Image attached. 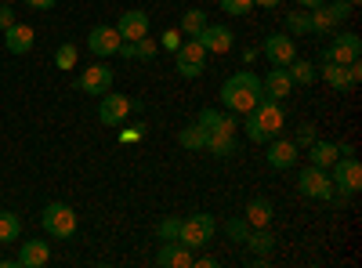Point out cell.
Instances as JSON below:
<instances>
[{
  "instance_id": "obj_20",
  "label": "cell",
  "mask_w": 362,
  "mask_h": 268,
  "mask_svg": "<svg viewBox=\"0 0 362 268\" xmlns=\"http://www.w3.org/2000/svg\"><path fill=\"white\" fill-rule=\"evenodd\" d=\"M116 33L124 40H141L148 37V11H124L116 22Z\"/></svg>"
},
{
  "instance_id": "obj_32",
  "label": "cell",
  "mask_w": 362,
  "mask_h": 268,
  "mask_svg": "<svg viewBox=\"0 0 362 268\" xmlns=\"http://www.w3.org/2000/svg\"><path fill=\"white\" fill-rule=\"evenodd\" d=\"M322 8H326L329 18H334V25H341L355 15V4H348V0H334V4H322Z\"/></svg>"
},
{
  "instance_id": "obj_40",
  "label": "cell",
  "mask_w": 362,
  "mask_h": 268,
  "mask_svg": "<svg viewBox=\"0 0 362 268\" xmlns=\"http://www.w3.org/2000/svg\"><path fill=\"white\" fill-rule=\"evenodd\" d=\"M145 138V127L138 124V127H127L124 134H119V141H124V145H131V141H141Z\"/></svg>"
},
{
  "instance_id": "obj_46",
  "label": "cell",
  "mask_w": 362,
  "mask_h": 268,
  "mask_svg": "<svg viewBox=\"0 0 362 268\" xmlns=\"http://www.w3.org/2000/svg\"><path fill=\"white\" fill-rule=\"evenodd\" d=\"M348 4H358V0H348Z\"/></svg>"
},
{
  "instance_id": "obj_45",
  "label": "cell",
  "mask_w": 362,
  "mask_h": 268,
  "mask_svg": "<svg viewBox=\"0 0 362 268\" xmlns=\"http://www.w3.org/2000/svg\"><path fill=\"white\" fill-rule=\"evenodd\" d=\"M4 4H15V0H4Z\"/></svg>"
},
{
  "instance_id": "obj_13",
  "label": "cell",
  "mask_w": 362,
  "mask_h": 268,
  "mask_svg": "<svg viewBox=\"0 0 362 268\" xmlns=\"http://www.w3.org/2000/svg\"><path fill=\"white\" fill-rule=\"evenodd\" d=\"M119 44H124V37L116 33V25H95L87 33V51L98 58H112L119 51Z\"/></svg>"
},
{
  "instance_id": "obj_10",
  "label": "cell",
  "mask_w": 362,
  "mask_h": 268,
  "mask_svg": "<svg viewBox=\"0 0 362 268\" xmlns=\"http://www.w3.org/2000/svg\"><path fill=\"white\" fill-rule=\"evenodd\" d=\"M76 87H80L83 95H95V98H102L105 91H112V69H109L105 62H95V66H87V69L80 73Z\"/></svg>"
},
{
  "instance_id": "obj_43",
  "label": "cell",
  "mask_w": 362,
  "mask_h": 268,
  "mask_svg": "<svg viewBox=\"0 0 362 268\" xmlns=\"http://www.w3.org/2000/svg\"><path fill=\"white\" fill-rule=\"evenodd\" d=\"M254 4H257V8H268V11H272V8H279L283 0H254Z\"/></svg>"
},
{
  "instance_id": "obj_3",
  "label": "cell",
  "mask_w": 362,
  "mask_h": 268,
  "mask_svg": "<svg viewBox=\"0 0 362 268\" xmlns=\"http://www.w3.org/2000/svg\"><path fill=\"white\" fill-rule=\"evenodd\" d=\"M329 170H334V174H329V182H334V199L337 203H344L348 196H355L362 189V163L355 156H337Z\"/></svg>"
},
{
  "instance_id": "obj_41",
  "label": "cell",
  "mask_w": 362,
  "mask_h": 268,
  "mask_svg": "<svg viewBox=\"0 0 362 268\" xmlns=\"http://www.w3.org/2000/svg\"><path fill=\"white\" fill-rule=\"evenodd\" d=\"M15 22V11H11V4H4V0H0V29H8Z\"/></svg>"
},
{
  "instance_id": "obj_11",
  "label": "cell",
  "mask_w": 362,
  "mask_h": 268,
  "mask_svg": "<svg viewBox=\"0 0 362 268\" xmlns=\"http://www.w3.org/2000/svg\"><path fill=\"white\" fill-rule=\"evenodd\" d=\"M264 58H268V62L272 66H290L293 62V58H297V40L290 37V33H272V37H264Z\"/></svg>"
},
{
  "instance_id": "obj_26",
  "label": "cell",
  "mask_w": 362,
  "mask_h": 268,
  "mask_svg": "<svg viewBox=\"0 0 362 268\" xmlns=\"http://www.w3.org/2000/svg\"><path fill=\"white\" fill-rule=\"evenodd\" d=\"M308 33H319V37H334V33H337L334 18L326 15V8H322V4L308 11Z\"/></svg>"
},
{
  "instance_id": "obj_31",
  "label": "cell",
  "mask_w": 362,
  "mask_h": 268,
  "mask_svg": "<svg viewBox=\"0 0 362 268\" xmlns=\"http://www.w3.org/2000/svg\"><path fill=\"white\" fill-rule=\"evenodd\" d=\"M76 62H80L76 44H62V47L54 51V66H58V69H76Z\"/></svg>"
},
{
  "instance_id": "obj_17",
  "label": "cell",
  "mask_w": 362,
  "mask_h": 268,
  "mask_svg": "<svg viewBox=\"0 0 362 268\" xmlns=\"http://www.w3.org/2000/svg\"><path fill=\"white\" fill-rule=\"evenodd\" d=\"M261 91L268 95V98H276V102H283L290 91H293V80H290V73L283 69V66H272L264 76H261Z\"/></svg>"
},
{
  "instance_id": "obj_35",
  "label": "cell",
  "mask_w": 362,
  "mask_h": 268,
  "mask_svg": "<svg viewBox=\"0 0 362 268\" xmlns=\"http://www.w3.org/2000/svg\"><path fill=\"white\" fill-rule=\"evenodd\" d=\"M225 232L232 235L235 243H247V235H250V225H247V218H232V221L225 225Z\"/></svg>"
},
{
  "instance_id": "obj_27",
  "label": "cell",
  "mask_w": 362,
  "mask_h": 268,
  "mask_svg": "<svg viewBox=\"0 0 362 268\" xmlns=\"http://www.w3.org/2000/svg\"><path fill=\"white\" fill-rule=\"evenodd\" d=\"M247 247H250L254 254L268 257L272 250H276V235H272L268 228H250V235H247Z\"/></svg>"
},
{
  "instance_id": "obj_23",
  "label": "cell",
  "mask_w": 362,
  "mask_h": 268,
  "mask_svg": "<svg viewBox=\"0 0 362 268\" xmlns=\"http://www.w3.org/2000/svg\"><path fill=\"white\" fill-rule=\"evenodd\" d=\"M196 124L210 134V131H235V120L232 116H225V112H218V109H203L199 116H196Z\"/></svg>"
},
{
  "instance_id": "obj_6",
  "label": "cell",
  "mask_w": 362,
  "mask_h": 268,
  "mask_svg": "<svg viewBox=\"0 0 362 268\" xmlns=\"http://www.w3.org/2000/svg\"><path fill=\"white\" fill-rule=\"evenodd\" d=\"M40 221H44V228L54 235V240H73L76 235V214H73L69 203H47Z\"/></svg>"
},
{
  "instance_id": "obj_8",
  "label": "cell",
  "mask_w": 362,
  "mask_h": 268,
  "mask_svg": "<svg viewBox=\"0 0 362 268\" xmlns=\"http://www.w3.org/2000/svg\"><path fill=\"white\" fill-rule=\"evenodd\" d=\"M358 58H362L358 33H334V44L322 51V62H337V66H351Z\"/></svg>"
},
{
  "instance_id": "obj_15",
  "label": "cell",
  "mask_w": 362,
  "mask_h": 268,
  "mask_svg": "<svg viewBox=\"0 0 362 268\" xmlns=\"http://www.w3.org/2000/svg\"><path fill=\"white\" fill-rule=\"evenodd\" d=\"M268 145V167L272 170H290V167H297V145L290 141V138H272V141H264Z\"/></svg>"
},
{
  "instance_id": "obj_19",
  "label": "cell",
  "mask_w": 362,
  "mask_h": 268,
  "mask_svg": "<svg viewBox=\"0 0 362 268\" xmlns=\"http://www.w3.org/2000/svg\"><path fill=\"white\" fill-rule=\"evenodd\" d=\"M192 250L185 247V243H177V240H167L163 247H160V254H156V264L160 268H192Z\"/></svg>"
},
{
  "instance_id": "obj_14",
  "label": "cell",
  "mask_w": 362,
  "mask_h": 268,
  "mask_svg": "<svg viewBox=\"0 0 362 268\" xmlns=\"http://www.w3.org/2000/svg\"><path fill=\"white\" fill-rule=\"evenodd\" d=\"M192 40H199L206 54H225V51L232 47L235 33H232L228 25H210V22H206V25L199 29V37H192Z\"/></svg>"
},
{
  "instance_id": "obj_36",
  "label": "cell",
  "mask_w": 362,
  "mask_h": 268,
  "mask_svg": "<svg viewBox=\"0 0 362 268\" xmlns=\"http://www.w3.org/2000/svg\"><path fill=\"white\" fill-rule=\"evenodd\" d=\"M177 232H181V218H163L160 221V228H156V235L167 243V240H177Z\"/></svg>"
},
{
  "instance_id": "obj_22",
  "label": "cell",
  "mask_w": 362,
  "mask_h": 268,
  "mask_svg": "<svg viewBox=\"0 0 362 268\" xmlns=\"http://www.w3.org/2000/svg\"><path fill=\"white\" fill-rule=\"evenodd\" d=\"M247 225L250 228H268L272 225V218H276V211H272V199H264V196H254L250 203H247Z\"/></svg>"
},
{
  "instance_id": "obj_4",
  "label": "cell",
  "mask_w": 362,
  "mask_h": 268,
  "mask_svg": "<svg viewBox=\"0 0 362 268\" xmlns=\"http://www.w3.org/2000/svg\"><path fill=\"white\" fill-rule=\"evenodd\" d=\"M214 232H218V221H214V214H192V218H185L181 221V232H177V243H185L189 250H199V247H206L210 240H214Z\"/></svg>"
},
{
  "instance_id": "obj_29",
  "label": "cell",
  "mask_w": 362,
  "mask_h": 268,
  "mask_svg": "<svg viewBox=\"0 0 362 268\" xmlns=\"http://www.w3.org/2000/svg\"><path fill=\"white\" fill-rule=\"evenodd\" d=\"M22 235V221L11 211H0V243H15Z\"/></svg>"
},
{
  "instance_id": "obj_24",
  "label": "cell",
  "mask_w": 362,
  "mask_h": 268,
  "mask_svg": "<svg viewBox=\"0 0 362 268\" xmlns=\"http://www.w3.org/2000/svg\"><path fill=\"white\" fill-rule=\"evenodd\" d=\"M308 148H312V153H308V156H312V167H322V170H329V167H334V160L341 156L334 141H319V138H315Z\"/></svg>"
},
{
  "instance_id": "obj_25",
  "label": "cell",
  "mask_w": 362,
  "mask_h": 268,
  "mask_svg": "<svg viewBox=\"0 0 362 268\" xmlns=\"http://www.w3.org/2000/svg\"><path fill=\"white\" fill-rule=\"evenodd\" d=\"M286 73H290V80L300 83V87H312V83L319 80V69H315L312 62H305V58H293V62L286 66Z\"/></svg>"
},
{
  "instance_id": "obj_7",
  "label": "cell",
  "mask_w": 362,
  "mask_h": 268,
  "mask_svg": "<svg viewBox=\"0 0 362 268\" xmlns=\"http://www.w3.org/2000/svg\"><path fill=\"white\" fill-rule=\"evenodd\" d=\"M297 189H300V196L319 199V203L334 199V182H329V174H326L322 167H312V163L297 174Z\"/></svg>"
},
{
  "instance_id": "obj_9",
  "label": "cell",
  "mask_w": 362,
  "mask_h": 268,
  "mask_svg": "<svg viewBox=\"0 0 362 268\" xmlns=\"http://www.w3.org/2000/svg\"><path fill=\"white\" fill-rule=\"evenodd\" d=\"M319 76L334 87V91H351V87L362 80V62H351V66H337V62H322L319 66Z\"/></svg>"
},
{
  "instance_id": "obj_42",
  "label": "cell",
  "mask_w": 362,
  "mask_h": 268,
  "mask_svg": "<svg viewBox=\"0 0 362 268\" xmlns=\"http://www.w3.org/2000/svg\"><path fill=\"white\" fill-rule=\"evenodd\" d=\"M25 4L33 8V11H51V8L58 4V0H25Z\"/></svg>"
},
{
  "instance_id": "obj_33",
  "label": "cell",
  "mask_w": 362,
  "mask_h": 268,
  "mask_svg": "<svg viewBox=\"0 0 362 268\" xmlns=\"http://www.w3.org/2000/svg\"><path fill=\"white\" fill-rule=\"evenodd\" d=\"M286 29H290V37H305L308 33V11H290Z\"/></svg>"
},
{
  "instance_id": "obj_18",
  "label": "cell",
  "mask_w": 362,
  "mask_h": 268,
  "mask_svg": "<svg viewBox=\"0 0 362 268\" xmlns=\"http://www.w3.org/2000/svg\"><path fill=\"white\" fill-rule=\"evenodd\" d=\"M47 261H51V243L47 240H25L18 257H15L18 268H44Z\"/></svg>"
},
{
  "instance_id": "obj_12",
  "label": "cell",
  "mask_w": 362,
  "mask_h": 268,
  "mask_svg": "<svg viewBox=\"0 0 362 268\" xmlns=\"http://www.w3.org/2000/svg\"><path fill=\"white\" fill-rule=\"evenodd\" d=\"M131 116V98L127 95H116V91H105L102 102H98V120L105 127H119Z\"/></svg>"
},
{
  "instance_id": "obj_5",
  "label": "cell",
  "mask_w": 362,
  "mask_h": 268,
  "mask_svg": "<svg viewBox=\"0 0 362 268\" xmlns=\"http://www.w3.org/2000/svg\"><path fill=\"white\" fill-rule=\"evenodd\" d=\"M174 69H177V76H185V80H196V76H203V69H206V51H203V44L199 40H181V47L174 51Z\"/></svg>"
},
{
  "instance_id": "obj_16",
  "label": "cell",
  "mask_w": 362,
  "mask_h": 268,
  "mask_svg": "<svg viewBox=\"0 0 362 268\" xmlns=\"http://www.w3.org/2000/svg\"><path fill=\"white\" fill-rule=\"evenodd\" d=\"M4 44H8V51L11 54H25V51H33V44H37V33H33V25H25V22H11L8 29H4Z\"/></svg>"
},
{
  "instance_id": "obj_44",
  "label": "cell",
  "mask_w": 362,
  "mask_h": 268,
  "mask_svg": "<svg viewBox=\"0 0 362 268\" xmlns=\"http://www.w3.org/2000/svg\"><path fill=\"white\" fill-rule=\"evenodd\" d=\"M297 4H300V8H308V11H312V8H319V4H326V0H297Z\"/></svg>"
},
{
  "instance_id": "obj_37",
  "label": "cell",
  "mask_w": 362,
  "mask_h": 268,
  "mask_svg": "<svg viewBox=\"0 0 362 268\" xmlns=\"http://www.w3.org/2000/svg\"><path fill=\"white\" fill-rule=\"evenodd\" d=\"M218 4H221V11H225V15H250L254 0H218Z\"/></svg>"
},
{
  "instance_id": "obj_34",
  "label": "cell",
  "mask_w": 362,
  "mask_h": 268,
  "mask_svg": "<svg viewBox=\"0 0 362 268\" xmlns=\"http://www.w3.org/2000/svg\"><path fill=\"white\" fill-rule=\"evenodd\" d=\"M156 51H160V44H156V40H148V37L134 40V58H141V62H153Z\"/></svg>"
},
{
  "instance_id": "obj_21",
  "label": "cell",
  "mask_w": 362,
  "mask_h": 268,
  "mask_svg": "<svg viewBox=\"0 0 362 268\" xmlns=\"http://www.w3.org/2000/svg\"><path fill=\"white\" fill-rule=\"evenodd\" d=\"M203 148H206L210 156H218V160H228V156H235V131H210Z\"/></svg>"
},
{
  "instance_id": "obj_39",
  "label": "cell",
  "mask_w": 362,
  "mask_h": 268,
  "mask_svg": "<svg viewBox=\"0 0 362 268\" xmlns=\"http://www.w3.org/2000/svg\"><path fill=\"white\" fill-rule=\"evenodd\" d=\"M160 44H163L167 51H177V47H181V29H167V33L160 37Z\"/></svg>"
},
{
  "instance_id": "obj_2",
  "label": "cell",
  "mask_w": 362,
  "mask_h": 268,
  "mask_svg": "<svg viewBox=\"0 0 362 268\" xmlns=\"http://www.w3.org/2000/svg\"><path fill=\"white\" fill-rule=\"evenodd\" d=\"M261 76H254L250 69H235L225 83H221V102L232 112H250L261 98Z\"/></svg>"
},
{
  "instance_id": "obj_30",
  "label": "cell",
  "mask_w": 362,
  "mask_h": 268,
  "mask_svg": "<svg viewBox=\"0 0 362 268\" xmlns=\"http://www.w3.org/2000/svg\"><path fill=\"white\" fill-rule=\"evenodd\" d=\"M206 25V11L203 8H192L181 15V37H199V29Z\"/></svg>"
},
{
  "instance_id": "obj_1",
  "label": "cell",
  "mask_w": 362,
  "mask_h": 268,
  "mask_svg": "<svg viewBox=\"0 0 362 268\" xmlns=\"http://www.w3.org/2000/svg\"><path fill=\"white\" fill-rule=\"evenodd\" d=\"M243 116H247V120H243L247 138H250V141H257V145H264V141H272L276 134H283L286 109H283V102L261 95V98H257V105H254L250 112H243Z\"/></svg>"
},
{
  "instance_id": "obj_38",
  "label": "cell",
  "mask_w": 362,
  "mask_h": 268,
  "mask_svg": "<svg viewBox=\"0 0 362 268\" xmlns=\"http://www.w3.org/2000/svg\"><path fill=\"white\" fill-rule=\"evenodd\" d=\"M312 141H315V127H312V124H305V127H297V138H293V145H297V148H300V145L308 148Z\"/></svg>"
},
{
  "instance_id": "obj_28",
  "label": "cell",
  "mask_w": 362,
  "mask_h": 268,
  "mask_svg": "<svg viewBox=\"0 0 362 268\" xmlns=\"http://www.w3.org/2000/svg\"><path fill=\"white\" fill-rule=\"evenodd\" d=\"M177 145H181V148H189V153H199V148L206 145V131H203L199 124H192V127H181Z\"/></svg>"
}]
</instances>
